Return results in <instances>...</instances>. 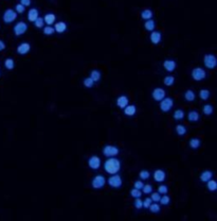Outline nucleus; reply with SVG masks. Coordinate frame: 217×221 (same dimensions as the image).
I'll list each match as a JSON object with an SVG mask.
<instances>
[{
  "instance_id": "nucleus-13",
  "label": "nucleus",
  "mask_w": 217,
  "mask_h": 221,
  "mask_svg": "<svg viewBox=\"0 0 217 221\" xmlns=\"http://www.w3.org/2000/svg\"><path fill=\"white\" fill-rule=\"evenodd\" d=\"M176 67H177V64L174 60H165L163 62V68L169 72H173L176 69Z\"/></svg>"
},
{
  "instance_id": "nucleus-15",
  "label": "nucleus",
  "mask_w": 217,
  "mask_h": 221,
  "mask_svg": "<svg viewBox=\"0 0 217 221\" xmlns=\"http://www.w3.org/2000/svg\"><path fill=\"white\" fill-rule=\"evenodd\" d=\"M165 178H166V174L162 169H157V170L154 172V180H155L156 182L162 183L165 180Z\"/></svg>"
},
{
  "instance_id": "nucleus-17",
  "label": "nucleus",
  "mask_w": 217,
  "mask_h": 221,
  "mask_svg": "<svg viewBox=\"0 0 217 221\" xmlns=\"http://www.w3.org/2000/svg\"><path fill=\"white\" fill-rule=\"evenodd\" d=\"M53 28L57 33H64V32L67 31V24L65 21H57V23L54 24Z\"/></svg>"
},
{
  "instance_id": "nucleus-11",
  "label": "nucleus",
  "mask_w": 217,
  "mask_h": 221,
  "mask_svg": "<svg viewBox=\"0 0 217 221\" xmlns=\"http://www.w3.org/2000/svg\"><path fill=\"white\" fill-rule=\"evenodd\" d=\"M88 166L92 170H98L101 167V159L97 155H92L91 157L88 159Z\"/></svg>"
},
{
  "instance_id": "nucleus-19",
  "label": "nucleus",
  "mask_w": 217,
  "mask_h": 221,
  "mask_svg": "<svg viewBox=\"0 0 217 221\" xmlns=\"http://www.w3.org/2000/svg\"><path fill=\"white\" fill-rule=\"evenodd\" d=\"M37 17H39V12H38V10L35 9V8L30 9L28 12V20L30 23H34V21L37 19Z\"/></svg>"
},
{
  "instance_id": "nucleus-14",
  "label": "nucleus",
  "mask_w": 217,
  "mask_h": 221,
  "mask_svg": "<svg viewBox=\"0 0 217 221\" xmlns=\"http://www.w3.org/2000/svg\"><path fill=\"white\" fill-rule=\"evenodd\" d=\"M149 39H150V42H152L154 45H158V44H160L161 39H162L161 32L155 31V30H154V31H152V33H150Z\"/></svg>"
},
{
  "instance_id": "nucleus-38",
  "label": "nucleus",
  "mask_w": 217,
  "mask_h": 221,
  "mask_svg": "<svg viewBox=\"0 0 217 221\" xmlns=\"http://www.w3.org/2000/svg\"><path fill=\"white\" fill-rule=\"evenodd\" d=\"M83 83H84V86L86 87V88H91V87H93V85H94V81H93L90 77L85 79Z\"/></svg>"
},
{
  "instance_id": "nucleus-5",
  "label": "nucleus",
  "mask_w": 217,
  "mask_h": 221,
  "mask_svg": "<svg viewBox=\"0 0 217 221\" xmlns=\"http://www.w3.org/2000/svg\"><path fill=\"white\" fill-rule=\"evenodd\" d=\"M203 65L209 69H214L217 66V59L214 54H205L203 56Z\"/></svg>"
},
{
  "instance_id": "nucleus-39",
  "label": "nucleus",
  "mask_w": 217,
  "mask_h": 221,
  "mask_svg": "<svg viewBox=\"0 0 217 221\" xmlns=\"http://www.w3.org/2000/svg\"><path fill=\"white\" fill-rule=\"evenodd\" d=\"M159 202H160L161 205H169V202H171V198H169V196H166V195H163V196H161Z\"/></svg>"
},
{
  "instance_id": "nucleus-22",
  "label": "nucleus",
  "mask_w": 217,
  "mask_h": 221,
  "mask_svg": "<svg viewBox=\"0 0 217 221\" xmlns=\"http://www.w3.org/2000/svg\"><path fill=\"white\" fill-rule=\"evenodd\" d=\"M212 178H213V172L210 170H204L200 174V180H201V182L204 183H207L209 180H211Z\"/></svg>"
},
{
  "instance_id": "nucleus-40",
  "label": "nucleus",
  "mask_w": 217,
  "mask_h": 221,
  "mask_svg": "<svg viewBox=\"0 0 217 221\" xmlns=\"http://www.w3.org/2000/svg\"><path fill=\"white\" fill-rule=\"evenodd\" d=\"M130 196L133 198H141L142 196V192H141V189H137V188H133L130 190Z\"/></svg>"
},
{
  "instance_id": "nucleus-50",
  "label": "nucleus",
  "mask_w": 217,
  "mask_h": 221,
  "mask_svg": "<svg viewBox=\"0 0 217 221\" xmlns=\"http://www.w3.org/2000/svg\"><path fill=\"white\" fill-rule=\"evenodd\" d=\"M5 49V43L2 39H0V51H3Z\"/></svg>"
},
{
  "instance_id": "nucleus-24",
  "label": "nucleus",
  "mask_w": 217,
  "mask_h": 221,
  "mask_svg": "<svg viewBox=\"0 0 217 221\" xmlns=\"http://www.w3.org/2000/svg\"><path fill=\"white\" fill-rule=\"evenodd\" d=\"M153 11L150 9H144L143 11L141 12V18L144 20H147V19H150V18H153Z\"/></svg>"
},
{
  "instance_id": "nucleus-49",
  "label": "nucleus",
  "mask_w": 217,
  "mask_h": 221,
  "mask_svg": "<svg viewBox=\"0 0 217 221\" xmlns=\"http://www.w3.org/2000/svg\"><path fill=\"white\" fill-rule=\"evenodd\" d=\"M32 0H20V3L23 5V7H29L31 4Z\"/></svg>"
},
{
  "instance_id": "nucleus-34",
  "label": "nucleus",
  "mask_w": 217,
  "mask_h": 221,
  "mask_svg": "<svg viewBox=\"0 0 217 221\" xmlns=\"http://www.w3.org/2000/svg\"><path fill=\"white\" fill-rule=\"evenodd\" d=\"M43 34L47 35V36H50V35L54 34L55 30H54V28L52 26H46L43 28Z\"/></svg>"
},
{
  "instance_id": "nucleus-46",
  "label": "nucleus",
  "mask_w": 217,
  "mask_h": 221,
  "mask_svg": "<svg viewBox=\"0 0 217 221\" xmlns=\"http://www.w3.org/2000/svg\"><path fill=\"white\" fill-rule=\"evenodd\" d=\"M160 198H161V196H160V193H159L158 192H153L152 193H150V199H152L153 202H159Z\"/></svg>"
},
{
  "instance_id": "nucleus-18",
  "label": "nucleus",
  "mask_w": 217,
  "mask_h": 221,
  "mask_svg": "<svg viewBox=\"0 0 217 221\" xmlns=\"http://www.w3.org/2000/svg\"><path fill=\"white\" fill-rule=\"evenodd\" d=\"M43 21H45V24L47 26H52V24H55L56 21V16L53 13H48L43 16Z\"/></svg>"
},
{
  "instance_id": "nucleus-31",
  "label": "nucleus",
  "mask_w": 217,
  "mask_h": 221,
  "mask_svg": "<svg viewBox=\"0 0 217 221\" xmlns=\"http://www.w3.org/2000/svg\"><path fill=\"white\" fill-rule=\"evenodd\" d=\"M90 78L94 82H98L101 80V72L97 69H93L92 71L90 72Z\"/></svg>"
},
{
  "instance_id": "nucleus-35",
  "label": "nucleus",
  "mask_w": 217,
  "mask_h": 221,
  "mask_svg": "<svg viewBox=\"0 0 217 221\" xmlns=\"http://www.w3.org/2000/svg\"><path fill=\"white\" fill-rule=\"evenodd\" d=\"M163 83H164V85H166V86H172L173 84L175 83V78L173 77V76H166V77L163 79Z\"/></svg>"
},
{
  "instance_id": "nucleus-25",
  "label": "nucleus",
  "mask_w": 217,
  "mask_h": 221,
  "mask_svg": "<svg viewBox=\"0 0 217 221\" xmlns=\"http://www.w3.org/2000/svg\"><path fill=\"white\" fill-rule=\"evenodd\" d=\"M176 130V133H177L179 136H184L186 134V132H188V129H186L185 125L183 124H177L175 128Z\"/></svg>"
},
{
  "instance_id": "nucleus-16",
  "label": "nucleus",
  "mask_w": 217,
  "mask_h": 221,
  "mask_svg": "<svg viewBox=\"0 0 217 221\" xmlns=\"http://www.w3.org/2000/svg\"><path fill=\"white\" fill-rule=\"evenodd\" d=\"M117 105H118V108H124L126 105L127 104H129V99H128V97L127 96H125V95H122V96H120L119 98L117 99Z\"/></svg>"
},
{
  "instance_id": "nucleus-26",
  "label": "nucleus",
  "mask_w": 217,
  "mask_h": 221,
  "mask_svg": "<svg viewBox=\"0 0 217 221\" xmlns=\"http://www.w3.org/2000/svg\"><path fill=\"white\" fill-rule=\"evenodd\" d=\"M195 98H196V94H195L194 91H192V89H188V91L184 92V99L186 101H189V102L194 101Z\"/></svg>"
},
{
  "instance_id": "nucleus-6",
  "label": "nucleus",
  "mask_w": 217,
  "mask_h": 221,
  "mask_svg": "<svg viewBox=\"0 0 217 221\" xmlns=\"http://www.w3.org/2000/svg\"><path fill=\"white\" fill-rule=\"evenodd\" d=\"M191 75H192L193 80H195V81H202V80H204L205 77H207V72H205V70L201 67L193 68Z\"/></svg>"
},
{
  "instance_id": "nucleus-48",
  "label": "nucleus",
  "mask_w": 217,
  "mask_h": 221,
  "mask_svg": "<svg viewBox=\"0 0 217 221\" xmlns=\"http://www.w3.org/2000/svg\"><path fill=\"white\" fill-rule=\"evenodd\" d=\"M144 186V183L141 181V180H139V181H136L134 184V187L137 188V189H142V187Z\"/></svg>"
},
{
  "instance_id": "nucleus-47",
  "label": "nucleus",
  "mask_w": 217,
  "mask_h": 221,
  "mask_svg": "<svg viewBox=\"0 0 217 221\" xmlns=\"http://www.w3.org/2000/svg\"><path fill=\"white\" fill-rule=\"evenodd\" d=\"M152 203H153V201H152V199H150V198L144 199V200H143V207H144V208H148Z\"/></svg>"
},
{
  "instance_id": "nucleus-36",
  "label": "nucleus",
  "mask_w": 217,
  "mask_h": 221,
  "mask_svg": "<svg viewBox=\"0 0 217 221\" xmlns=\"http://www.w3.org/2000/svg\"><path fill=\"white\" fill-rule=\"evenodd\" d=\"M148 208L150 209V212L154 213V214H158L159 212H160V205L158 204V202H155V203H152L149 205Z\"/></svg>"
},
{
  "instance_id": "nucleus-28",
  "label": "nucleus",
  "mask_w": 217,
  "mask_h": 221,
  "mask_svg": "<svg viewBox=\"0 0 217 221\" xmlns=\"http://www.w3.org/2000/svg\"><path fill=\"white\" fill-rule=\"evenodd\" d=\"M189 145L192 149H198L200 147V145H201V141H200V139H198V138H191L189 141Z\"/></svg>"
},
{
  "instance_id": "nucleus-1",
  "label": "nucleus",
  "mask_w": 217,
  "mask_h": 221,
  "mask_svg": "<svg viewBox=\"0 0 217 221\" xmlns=\"http://www.w3.org/2000/svg\"><path fill=\"white\" fill-rule=\"evenodd\" d=\"M121 169V162L116 156L114 157H107L106 162L104 163V170L108 174L118 173Z\"/></svg>"
},
{
  "instance_id": "nucleus-2",
  "label": "nucleus",
  "mask_w": 217,
  "mask_h": 221,
  "mask_svg": "<svg viewBox=\"0 0 217 221\" xmlns=\"http://www.w3.org/2000/svg\"><path fill=\"white\" fill-rule=\"evenodd\" d=\"M160 110L163 112V113H167L172 110V108L174 106V100L171 97H164L163 99L160 101Z\"/></svg>"
},
{
  "instance_id": "nucleus-23",
  "label": "nucleus",
  "mask_w": 217,
  "mask_h": 221,
  "mask_svg": "<svg viewBox=\"0 0 217 221\" xmlns=\"http://www.w3.org/2000/svg\"><path fill=\"white\" fill-rule=\"evenodd\" d=\"M188 119L191 122H197L199 120V113L197 111H189L188 114Z\"/></svg>"
},
{
  "instance_id": "nucleus-7",
  "label": "nucleus",
  "mask_w": 217,
  "mask_h": 221,
  "mask_svg": "<svg viewBox=\"0 0 217 221\" xmlns=\"http://www.w3.org/2000/svg\"><path fill=\"white\" fill-rule=\"evenodd\" d=\"M16 18H17V13L13 9H7L2 15V19L5 24H12L16 20Z\"/></svg>"
},
{
  "instance_id": "nucleus-4",
  "label": "nucleus",
  "mask_w": 217,
  "mask_h": 221,
  "mask_svg": "<svg viewBox=\"0 0 217 221\" xmlns=\"http://www.w3.org/2000/svg\"><path fill=\"white\" fill-rule=\"evenodd\" d=\"M106 184V178L102 174H98L91 181V186L93 189H102Z\"/></svg>"
},
{
  "instance_id": "nucleus-43",
  "label": "nucleus",
  "mask_w": 217,
  "mask_h": 221,
  "mask_svg": "<svg viewBox=\"0 0 217 221\" xmlns=\"http://www.w3.org/2000/svg\"><path fill=\"white\" fill-rule=\"evenodd\" d=\"M134 205L137 209H140L143 207V200H141V198H136L134 202Z\"/></svg>"
},
{
  "instance_id": "nucleus-10",
  "label": "nucleus",
  "mask_w": 217,
  "mask_h": 221,
  "mask_svg": "<svg viewBox=\"0 0 217 221\" xmlns=\"http://www.w3.org/2000/svg\"><path fill=\"white\" fill-rule=\"evenodd\" d=\"M152 97L155 101L160 102L164 97H166V92L163 88H161V87H156V88L152 92Z\"/></svg>"
},
{
  "instance_id": "nucleus-42",
  "label": "nucleus",
  "mask_w": 217,
  "mask_h": 221,
  "mask_svg": "<svg viewBox=\"0 0 217 221\" xmlns=\"http://www.w3.org/2000/svg\"><path fill=\"white\" fill-rule=\"evenodd\" d=\"M142 192L145 195H150V193L153 192V186L150 184H147V185H144L143 187H142Z\"/></svg>"
},
{
  "instance_id": "nucleus-32",
  "label": "nucleus",
  "mask_w": 217,
  "mask_h": 221,
  "mask_svg": "<svg viewBox=\"0 0 217 221\" xmlns=\"http://www.w3.org/2000/svg\"><path fill=\"white\" fill-rule=\"evenodd\" d=\"M199 98L201 100H208L210 98V91L209 89H200L199 91Z\"/></svg>"
},
{
  "instance_id": "nucleus-12",
  "label": "nucleus",
  "mask_w": 217,
  "mask_h": 221,
  "mask_svg": "<svg viewBox=\"0 0 217 221\" xmlns=\"http://www.w3.org/2000/svg\"><path fill=\"white\" fill-rule=\"evenodd\" d=\"M30 50H31V45L27 42L21 43L17 47V53L20 54V55H26L30 52Z\"/></svg>"
},
{
  "instance_id": "nucleus-21",
  "label": "nucleus",
  "mask_w": 217,
  "mask_h": 221,
  "mask_svg": "<svg viewBox=\"0 0 217 221\" xmlns=\"http://www.w3.org/2000/svg\"><path fill=\"white\" fill-rule=\"evenodd\" d=\"M144 28H145V30H147L148 32L154 31V30L156 29V23H155V20H154L153 18L145 20V23H144Z\"/></svg>"
},
{
  "instance_id": "nucleus-3",
  "label": "nucleus",
  "mask_w": 217,
  "mask_h": 221,
  "mask_svg": "<svg viewBox=\"0 0 217 221\" xmlns=\"http://www.w3.org/2000/svg\"><path fill=\"white\" fill-rule=\"evenodd\" d=\"M107 183H108V185L110 186L111 188H120L122 186L123 184V181H122V178H121V176H119L118 173H114V174H110V178L107 180Z\"/></svg>"
},
{
  "instance_id": "nucleus-29",
  "label": "nucleus",
  "mask_w": 217,
  "mask_h": 221,
  "mask_svg": "<svg viewBox=\"0 0 217 221\" xmlns=\"http://www.w3.org/2000/svg\"><path fill=\"white\" fill-rule=\"evenodd\" d=\"M4 66H5V68H7L8 70L14 69V67H15V62H14V60H13L12 58H8V59L4 61Z\"/></svg>"
},
{
  "instance_id": "nucleus-27",
  "label": "nucleus",
  "mask_w": 217,
  "mask_h": 221,
  "mask_svg": "<svg viewBox=\"0 0 217 221\" xmlns=\"http://www.w3.org/2000/svg\"><path fill=\"white\" fill-rule=\"evenodd\" d=\"M184 116H185L184 111L180 110V108H178V110H176V111L174 112V115H173V117H174L175 120H178V121L182 120V119L184 118Z\"/></svg>"
},
{
  "instance_id": "nucleus-44",
  "label": "nucleus",
  "mask_w": 217,
  "mask_h": 221,
  "mask_svg": "<svg viewBox=\"0 0 217 221\" xmlns=\"http://www.w3.org/2000/svg\"><path fill=\"white\" fill-rule=\"evenodd\" d=\"M24 11H26V7H23L21 3H17L15 5V12L19 13V14H23V13H24Z\"/></svg>"
},
{
  "instance_id": "nucleus-20",
  "label": "nucleus",
  "mask_w": 217,
  "mask_h": 221,
  "mask_svg": "<svg viewBox=\"0 0 217 221\" xmlns=\"http://www.w3.org/2000/svg\"><path fill=\"white\" fill-rule=\"evenodd\" d=\"M123 112H124V114L126 116L130 117V116L136 115L137 108H136V105H134V104H127L124 108H123Z\"/></svg>"
},
{
  "instance_id": "nucleus-30",
  "label": "nucleus",
  "mask_w": 217,
  "mask_h": 221,
  "mask_svg": "<svg viewBox=\"0 0 217 221\" xmlns=\"http://www.w3.org/2000/svg\"><path fill=\"white\" fill-rule=\"evenodd\" d=\"M202 112H203V114H204V115L210 116V115H212V114H213L214 108H213V106L211 105V104H204V105H203V108H202Z\"/></svg>"
},
{
  "instance_id": "nucleus-37",
  "label": "nucleus",
  "mask_w": 217,
  "mask_h": 221,
  "mask_svg": "<svg viewBox=\"0 0 217 221\" xmlns=\"http://www.w3.org/2000/svg\"><path fill=\"white\" fill-rule=\"evenodd\" d=\"M34 26L37 29H43L45 27V21H43V17H37V19L34 21Z\"/></svg>"
},
{
  "instance_id": "nucleus-33",
  "label": "nucleus",
  "mask_w": 217,
  "mask_h": 221,
  "mask_svg": "<svg viewBox=\"0 0 217 221\" xmlns=\"http://www.w3.org/2000/svg\"><path fill=\"white\" fill-rule=\"evenodd\" d=\"M207 187H208V189L210 190V192H215V190L217 189V183L216 181H214V180H209V181L207 182Z\"/></svg>"
},
{
  "instance_id": "nucleus-9",
  "label": "nucleus",
  "mask_w": 217,
  "mask_h": 221,
  "mask_svg": "<svg viewBox=\"0 0 217 221\" xmlns=\"http://www.w3.org/2000/svg\"><path fill=\"white\" fill-rule=\"evenodd\" d=\"M27 30H28V24L24 21H18L13 28V32H14L15 36H21L23 34L26 33Z\"/></svg>"
},
{
  "instance_id": "nucleus-8",
  "label": "nucleus",
  "mask_w": 217,
  "mask_h": 221,
  "mask_svg": "<svg viewBox=\"0 0 217 221\" xmlns=\"http://www.w3.org/2000/svg\"><path fill=\"white\" fill-rule=\"evenodd\" d=\"M103 154L106 157H114L119 154V148L112 145H107L103 148Z\"/></svg>"
},
{
  "instance_id": "nucleus-45",
  "label": "nucleus",
  "mask_w": 217,
  "mask_h": 221,
  "mask_svg": "<svg viewBox=\"0 0 217 221\" xmlns=\"http://www.w3.org/2000/svg\"><path fill=\"white\" fill-rule=\"evenodd\" d=\"M167 192H169V188H167L166 185H160L158 187V192L160 195H167Z\"/></svg>"
},
{
  "instance_id": "nucleus-41",
  "label": "nucleus",
  "mask_w": 217,
  "mask_h": 221,
  "mask_svg": "<svg viewBox=\"0 0 217 221\" xmlns=\"http://www.w3.org/2000/svg\"><path fill=\"white\" fill-rule=\"evenodd\" d=\"M139 176H140V179H141V180L145 181V180H148V179H149L150 173H149V171H147V170H142L141 172L139 173Z\"/></svg>"
}]
</instances>
